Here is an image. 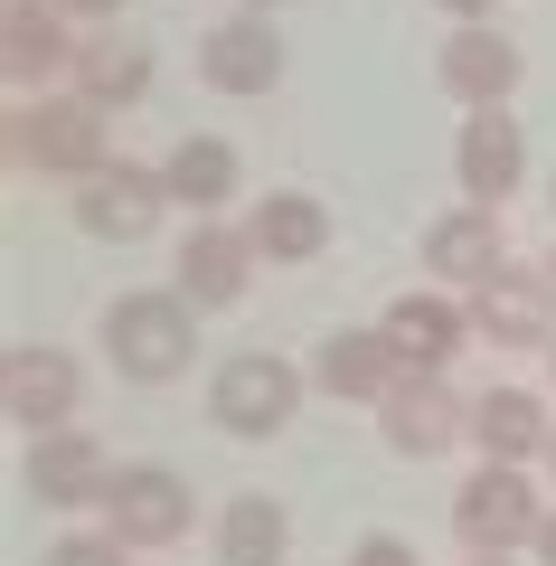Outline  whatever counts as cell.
<instances>
[{
    "mask_svg": "<svg viewBox=\"0 0 556 566\" xmlns=\"http://www.w3.org/2000/svg\"><path fill=\"white\" fill-rule=\"evenodd\" d=\"M537 566H556V510H547V528H537V547H528Z\"/></svg>",
    "mask_w": 556,
    "mask_h": 566,
    "instance_id": "28",
    "label": "cell"
},
{
    "mask_svg": "<svg viewBox=\"0 0 556 566\" xmlns=\"http://www.w3.org/2000/svg\"><path fill=\"white\" fill-rule=\"evenodd\" d=\"M10 161L39 170V180H95L114 151H104V104H85L76 85L57 95H20L10 104Z\"/></svg>",
    "mask_w": 556,
    "mask_h": 566,
    "instance_id": "1",
    "label": "cell"
},
{
    "mask_svg": "<svg viewBox=\"0 0 556 566\" xmlns=\"http://www.w3.org/2000/svg\"><path fill=\"white\" fill-rule=\"evenodd\" d=\"M66 85H76L85 104H104V114L141 104V95H151V39H133L123 20H114V29H95V39L76 48V76H66Z\"/></svg>",
    "mask_w": 556,
    "mask_h": 566,
    "instance_id": "20",
    "label": "cell"
},
{
    "mask_svg": "<svg viewBox=\"0 0 556 566\" xmlns=\"http://www.w3.org/2000/svg\"><path fill=\"white\" fill-rule=\"evenodd\" d=\"M378 331H387V349H397L406 378H443L453 349L472 340V303H453L443 283H416V293H397V303L378 312Z\"/></svg>",
    "mask_w": 556,
    "mask_h": 566,
    "instance_id": "8",
    "label": "cell"
},
{
    "mask_svg": "<svg viewBox=\"0 0 556 566\" xmlns=\"http://www.w3.org/2000/svg\"><path fill=\"white\" fill-rule=\"evenodd\" d=\"M500 208H443L434 227H424V274L443 283V293H481V283L500 274Z\"/></svg>",
    "mask_w": 556,
    "mask_h": 566,
    "instance_id": "17",
    "label": "cell"
},
{
    "mask_svg": "<svg viewBox=\"0 0 556 566\" xmlns=\"http://www.w3.org/2000/svg\"><path fill=\"white\" fill-rule=\"evenodd\" d=\"M397 378H406V368H397V349H387L378 322H368V331H331V340L312 349V387L339 397V406H387Z\"/></svg>",
    "mask_w": 556,
    "mask_h": 566,
    "instance_id": "18",
    "label": "cell"
},
{
    "mask_svg": "<svg viewBox=\"0 0 556 566\" xmlns=\"http://www.w3.org/2000/svg\"><path fill=\"white\" fill-rule=\"evenodd\" d=\"M537 528H547V501H537L528 463H481L453 491V538L472 557H518V547H537Z\"/></svg>",
    "mask_w": 556,
    "mask_h": 566,
    "instance_id": "4",
    "label": "cell"
},
{
    "mask_svg": "<svg viewBox=\"0 0 556 566\" xmlns=\"http://www.w3.org/2000/svg\"><path fill=\"white\" fill-rule=\"evenodd\" d=\"M245 237H255L264 264H312L321 245H331V208H321L312 189H264V199L245 208Z\"/></svg>",
    "mask_w": 556,
    "mask_h": 566,
    "instance_id": "22",
    "label": "cell"
},
{
    "mask_svg": "<svg viewBox=\"0 0 556 566\" xmlns=\"http://www.w3.org/2000/svg\"><path fill=\"white\" fill-rule=\"evenodd\" d=\"M349 566H424V557H416V547L397 538V528H368V538L349 547Z\"/></svg>",
    "mask_w": 556,
    "mask_h": 566,
    "instance_id": "25",
    "label": "cell"
},
{
    "mask_svg": "<svg viewBox=\"0 0 556 566\" xmlns=\"http://www.w3.org/2000/svg\"><path fill=\"white\" fill-rule=\"evenodd\" d=\"M547 397H556V340H547Z\"/></svg>",
    "mask_w": 556,
    "mask_h": 566,
    "instance_id": "29",
    "label": "cell"
},
{
    "mask_svg": "<svg viewBox=\"0 0 556 566\" xmlns=\"http://www.w3.org/2000/svg\"><path fill=\"white\" fill-rule=\"evenodd\" d=\"M76 10L66 0H10L0 10V76L20 95H57V76H76Z\"/></svg>",
    "mask_w": 556,
    "mask_h": 566,
    "instance_id": "5",
    "label": "cell"
},
{
    "mask_svg": "<svg viewBox=\"0 0 556 566\" xmlns=\"http://www.w3.org/2000/svg\"><path fill=\"white\" fill-rule=\"evenodd\" d=\"M85 406V368L66 359V349H10L0 359V416L20 424V434H57V424H76Z\"/></svg>",
    "mask_w": 556,
    "mask_h": 566,
    "instance_id": "10",
    "label": "cell"
},
{
    "mask_svg": "<svg viewBox=\"0 0 556 566\" xmlns=\"http://www.w3.org/2000/svg\"><path fill=\"white\" fill-rule=\"evenodd\" d=\"M199 76L218 85V95H274L283 85V39L264 10H237V20L199 29Z\"/></svg>",
    "mask_w": 556,
    "mask_h": 566,
    "instance_id": "16",
    "label": "cell"
},
{
    "mask_svg": "<svg viewBox=\"0 0 556 566\" xmlns=\"http://www.w3.org/2000/svg\"><path fill=\"white\" fill-rule=\"evenodd\" d=\"M518 76H528V57H518V48L500 39L491 20L453 29V39L434 48V85L462 104V114H491V104H510V95H518Z\"/></svg>",
    "mask_w": 556,
    "mask_h": 566,
    "instance_id": "14",
    "label": "cell"
},
{
    "mask_svg": "<svg viewBox=\"0 0 556 566\" xmlns=\"http://www.w3.org/2000/svg\"><path fill=\"white\" fill-rule=\"evenodd\" d=\"M133 547L114 538V528H66V538H48V557L39 566H123Z\"/></svg>",
    "mask_w": 556,
    "mask_h": 566,
    "instance_id": "24",
    "label": "cell"
},
{
    "mask_svg": "<svg viewBox=\"0 0 556 566\" xmlns=\"http://www.w3.org/2000/svg\"><path fill=\"white\" fill-rule=\"evenodd\" d=\"M434 10H453V29H472V20H491L500 0H434Z\"/></svg>",
    "mask_w": 556,
    "mask_h": 566,
    "instance_id": "27",
    "label": "cell"
},
{
    "mask_svg": "<svg viewBox=\"0 0 556 566\" xmlns=\"http://www.w3.org/2000/svg\"><path fill=\"white\" fill-rule=\"evenodd\" d=\"M66 10H76V20H85V29H114V20H123V10H133V0H66Z\"/></svg>",
    "mask_w": 556,
    "mask_h": 566,
    "instance_id": "26",
    "label": "cell"
},
{
    "mask_svg": "<svg viewBox=\"0 0 556 566\" xmlns=\"http://www.w3.org/2000/svg\"><path fill=\"white\" fill-rule=\"evenodd\" d=\"M472 566H518V557H472Z\"/></svg>",
    "mask_w": 556,
    "mask_h": 566,
    "instance_id": "30",
    "label": "cell"
},
{
    "mask_svg": "<svg viewBox=\"0 0 556 566\" xmlns=\"http://www.w3.org/2000/svg\"><path fill=\"white\" fill-rule=\"evenodd\" d=\"M302 387H312V368L274 359V349H237V359L208 378V416H218V434H237V444H274L283 424L302 416Z\"/></svg>",
    "mask_w": 556,
    "mask_h": 566,
    "instance_id": "3",
    "label": "cell"
},
{
    "mask_svg": "<svg viewBox=\"0 0 556 566\" xmlns=\"http://www.w3.org/2000/svg\"><path fill=\"white\" fill-rule=\"evenodd\" d=\"M189 520H199V501H189V482L170 463H123L114 491H104V528L123 547H179Z\"/></svg>",
    "mask_w": 556,
    "mask_h": 566,
    "instance_id": "7",
    "label": "cell"
},
{
    "mask_svg": "<svg viewBox=\"0 0 556 566\" xmlns=\"http://www.w3.org/2000/svg\"><path fill=\"white\" fill-rule=\"evenodd\" d=\"M293 557V510L274 491H237L218 510V566H283Z\"/></svg>",
    "mask_w": 556,
    "mask_h": 566,
    "instance_id": "23",
    "label": "cell"
},
{
    "mask_svg": "<svg viewBox=\"0 0 556 566\" xmlns=\"http://www.w3.org/2000/svg\"><path fill=\"white\" fill-rule=\"evenodd\" d=\"M378 434L387 453H406V463H434V453L472 444V397H453L443 378H397L378 406Z\"/></svg>",
    "mask_w": 556,
    "mask_h": 566,
    "instance_id": "9",
    "label": "cell"
},
{
    "mask_svg": "<svg viewBox=\"0 0 556 566\" xmlns=\"http://www.w3.org/2000/svg\"><path fill=\"white\" fill-rule=\"evenodd\" d=\"M472 444L481 463H547L556 444V416L537 387H491V397H472Z\"/></svg>",
    "mask_w": 556,
    "mask_h": 566,
    "instance_id": "19",
    "label": "cell"
},
{
    "mask_svg": "<svg viewBox=\"0 0 556 566\" xmlns=\"http://www.w3.org/2000/svg\"><path fill=\"white\" fill-rule=\"evenodd\" d=\"M453 180H462V208H500L518 180H528V133H518L510 104H491V114H462Z\"/></svg>",
    "mask_w": 556,
    "mask_h": 566,
    "instance_id": "15",
    "label": "cell"
},
{
    "mask_svg": "<svg viewBox=\"0 0 556 566\" xmlns=\"http://www.w3.org/2000/svg\"><path fill=\"white\" fill-rule=\"evenodd\" d=\"M245 10H283V0H245Z\"/></svg>",
    "mask_w": 556,
    "mask_h": 566,
    "instance_id": "31",
    "label": "cell"
},
{
    "mask_svg": "<svg viewBox=\"0 0 556 566\" xmlns=\"http://www.w3.org/2000/svg\"><path fill=\"white\" fill-rule=\"evenodd\" d=\"M104 359L133 387L189 378V359H199V312L179 303V293H123V303H104Z\"/></svg>",
    "mask_w": 556,
    "mask_h": 566,
    "instance_id": "2",
    "label": "cell"
},
{
    "mask_svg": "<svg viewBox=\"0 0 556 566\" xmlns=\"http://www.w3.org/2000/svg\"><path fill=\"white\" fill-rule=\"evenodd\" d=\"M160 208H170V180L141 161H104L95 180H76V227L95 245H141L160 227Z\"/></svg>",
    "mask_w": 556,
    "mask_h": 566,
    "instance_id": "11",
    "label": "cell"
},
{
    "mask_svg": "<svg viewBox=\"0 0 556 566\" xmlns=\"http://www.w3.org/2000/svg\"><path fill=\"white\" fill-rule=\"evenodd\" d=\"M160 180H170V208H189V218H227V199L245 189V161H237V142L227 133H189L160 161Z\"/></svg>",
    "mask_w": 556,
    "mask_h": 566,
    "instance_id": "21",
    "label": "cell"
},
{
    "mask_svg": "<svg viewBox=\"0 0 556 566\" xmlns=\"http://www.w3.org/2000/svg\"><path fill=\"white\" fill-rule=\"evenodd\" d=\"M547 482H556V444H547Z\"/></svg>",
    "mask_w": 556,
    "mask_h": 566,
    "instance_id": "32",
    "label": "cell"
},
{
    "mask_svg": "<svg viewBox=\"0 0 556 566\" xmlns=\"http://www.w3.org/2000/svg\"><path fill=\"white\" fill-rule=\"evenodd\" d=\"M462 303H472V340H491V349H547L556 340V274L500 264L481 293H462Z\"/></svg>",
    "mask_w": 556,
    "mask_h": 566,
    "instance_id": "12",
    "label": "cell"
},
{
    "mask_svg": "<svg viewBox=\"0 0 556 566\" xmlns=\"http://www.w3.org/2000/svg\"><path fill=\"white\" fill-rule=\"evenodd\" d=\"M255 237L245 227H227V218H199L189 237H179V255H170V293L189 312H227V303H245V283H255Z\"/></svg>",
    "mask_w": 556,
    "mask_h": 566,
    "instance_id": "6",
    "label": "cell"
},
{
    "mask_svg": "<svg viewBox=\"0 0 556 566\" xmlns=\"http://www.w3.org/2000/svg\"><path fill=\"white\" fill-rule=\"evenodd\" d=\"M547 199H556V180H547Z\"/></svg>",
    "mask_w": 556,
    "mask_h": 566,
    "instance_id": "33",
    "label": "cell"
},
{
    "mask_svg": "<svg viewBox=\"0 0 556 566\" xmlns=\"http://www.w3.org/2000/svg\"><path fill=\"white\" fill-rule=\"evenodd\" d=\"M547 264H556V255H547Z\"/></svg>",
    "mask_w": 556,
    "mask_h": 566,
    "instance_id": "34",
    "label": "cell"
},
{
    "mask_svg": "<svg viewBox=\"0 0 556 566\" xmlns=\"http://www.w3.org/2000/svg\"><path fill=\"white\" fill-rule=\"evenodd\" d=\"M104 491H114V453L85 424L29 434V501L39 510H104Z\"/></svg>",
    "mask_w": 556,
    "mask_h": 566,
    "instance_id": "13",
    "label": "cell"
}]
</instances>
